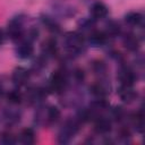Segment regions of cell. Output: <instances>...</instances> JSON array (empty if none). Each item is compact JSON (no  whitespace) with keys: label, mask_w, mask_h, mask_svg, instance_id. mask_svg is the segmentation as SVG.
Returning a JSON list of instances; mask_svg holds the SVG:
<instances>
[{"label":"cell","mask_w":145,"mask_h":145,"mask_svg":"<svg viewBox=\"0 0 145 145\" xmlns=\"http://www.w3.org/2000/svg\"><path fill=\"white\" fill-rule=\"evenodd\" d=\"M26 100L31 103V104H35L39 103L41 101H43L46 97V91L43 87H29L26 91Z\"/></svg>","instance_id":"52a82bcc"},{"label":"cell","mask_w":145,"mask_h":145,"mask_svg":"<svg viewBox=\"0 0 145 145\" xmlns=\"http://www.w3.org/2000/svg\"><path fill=\"white\" fill-rule=\"evenodd\" d=\"M130 121H131V125L135 127V129L137 131H139V133L143 131V129H144V114H143L142 110L131 114L130 116Z\"/></svg>","instance_id":"d6986e66"},{"label":"cell","mask_w":145,"mask_h":145,"mask_svg":"<svg viewBox=\"0 0 145 145\" xmlns=\"http://www.w3.org/2000/svg\"><path fill=\"white\" fill-rule=\"evenodd\" d=\"M25 34L24 31V24H23V19L20 17H14L7 26V35L9 36L10 40L15 41V42H19L23 40Z\"/></svg>","instance_id":"5b68a950"},{"label":"cell","mask_w":145,"mask_h":145,"mask_svg":"<svg viewBox=\"0 0 145 145\" xmlns=\"http://www.w3.org/2000/svg\"><path fill=\"white\" fill-rule=\"evenodd\" d=\"M122 43L125 45V48L128 50V51H131V52H135L138 50L139 48V40L138 37L133 34V33H128L126 34L123 37H122Z\"/></svg>","instance_id":"2e32d148"},{"label":"cell","mask_w":145,"mask_h":145,"mask_svg":"<svg viewBox=\"0 0 145 145\" xmlns=\"http://www.w3.org/2000/svg\"><path fill=\"white\" fill-rule=\"evenodd\" d=\"M108 37L110 36H117L119 33H120V26L117 22L114 20H109L106 23V28H105V32H104Z\"/></svg>","instance_id":"7402d4cb"},{"label":"cell","mask_w":145,"mask_h":145,"mask_svg":"<svg viewBox=\"0 0 145 145\" xmlns=\"http://www.w3.org/2000/svg\"><path fill=\"white\" fill-rule=\"evenodd\" d=\"M2 94H3V89H2V87L0 86V97L2 96Z\"/></svg>","instance_id":"f1b7e54d"},{"label":"cell","mask_w":145,"mask_h":145,"mask_svg":"<svg viewBox=\"0 0 145 145\" xmlns=\"http://www.w3.org/2000/svg\"><path fill=\"white\" fill-rule=\"evenodd\" d=\"M92 70L95 72V74H99V75H103L105 71H106V66L103 61L101 60H94L92 62Z\"/></svg>","instance_id":"d4e9b609"},{"label":"cell","mask_w":145,"mask_h":145,"mask_svg":"<svg viewBox=\"0 0 145 145\" xmlns=\"http://www.w3.org/2000/svg\"><path fill=\"white\" fill-rule=\"evenodd\" d=\"M41 20H42L43 25H44L51 33H59V32H60V26H59V24H58L52 17L42 16Z\"/></svg>","instance_id":"ffe728a7"},{"label":"cell","mask_w":145,"mask_h":145,"mask_svg":"<svg viewBox=\"0 0 145 145\" xmlns=\"http://www.w3.org/2000/svg\"><path fill=\"white\" fill-rule=\"evenodd\" d=\"M74 78H75L77 82H83L84 78H85L84 71H83L82 69H79V68L75 69V70H74Z\"/></svg>","instance_id":"4316f807"},{"label":"cell","mask_w":145,"mask_h":145,"mask_svg":"<svg viewBox=\"0 0 145 145\" xmlns=\"http://www.w3.org/2000/svg\"><path fill=\"white\" fill-rule=\"evenodd\" d=\"M120 85H128V86H133L137 79L136 72L128 66H120L118 69V75H117Z\"/></svg>","instance_id":"8992f818"},{"label":"cell","mask_w":145,"mask_h":145,"mask_svg":"<svg viewBox=\"0 0 145 145\" xmlns=\"http://www.w3.org/2000/svg\"><path fill=\"white\" fill-rule=\"evenodd\" d=\"M41 50H42V54H43L45 58L56 56L57 52H58V44H57V41H56L53 37H49V39L44 40V41L42 42Z\"/></svg>","instance_id":"5bb4252c"},{"label":"cell","mask_w":145,"mask_h":145,"mask_svg":"<svg viewBox=\"0 0 145 145\" xmlns=\"http://www.w3.org/2000/svg\"><path fill=\"white\" fill-rule=\"evenodd\" d=\"M0 143L5 144V145L15 144L16 143V138H15V136L10 131H3L0 135Z\"/></svg>","instance_id":"484cf974"},{"label":"cell","mask_w":145,"mask_h":145,"mask_svg":"<svg viewBox=\"0 0 145 145\" xmlns=\"http://www.w3.org/2000/svg\"><path fill=\"white\" fill-rule=\"evenodd\" d=\"M108 35L103 31H96L94 29L88 34V42L93 46H102L106 43Z\"/></svg>","instance_id":"9a60e30c"},{"label":"cell","mask_w":145,"mask_h":145,"mask_svg":"<svg viewBox=\"0 0 145 145\" xmlns=\"http://www.w3.org/2000/svg\"><path fill=\"white\" fill-rule=\"evenodd\" d=\"M19 142L24 145H31L35 142V133L32 128H24L19 134Z\"/></svg>","instance_id":"e0dca14e"},{"label":"cell","mask_w":145,"mask_h":145,"mask_svg":"<svg viewBox=\"0 0 145 145\" xmlns=\"http://www.w3.org/2000/svg\"><path fill=\"white\" fill-rule=\"evenodd\" d=\"M111 128H112V123H111V120L109 118L101 114L94 119V130L97 134L105 135V134L110 133Z\"/></svg>","instance_id":"8fae6325"},{"label":"cell","mask_w":145,"mask_h":145,"mask_svg":"<svg viewBox=\"0 0 145 145\" xmlns=\"http://www.w3.org/2000/svg\"><path fill=\"white\" fill-rule=\"evenodd\" d=\"M67 83H68V77L66 71L62 69H58L51 74L49 79V87L51 91L56 93H62L67 86Z\"/></svg>","instance_id":"277c9868"},{"label":"cell","mask_w":145,"mask_h":145,"mask_svg":"<svg viewBox=\"0 0 145 145\" xmlns=\"http://www.w3.org/2000/svg\"><path fill=\"white\" fill-rule=\"evenodd\" d=\"M29 79V70L24 67H16L11 74V80L16 86L25 85Z\"/></svg>","instance_id":"9c48e42d"},{"label":"cell","mask_w":145,"mask_h":145,"mask_svg":"<svg viewBox=\"0 0 145 145\" xmlns=\"http://www.w3.org/2000/svg\"><path fill=\"white\" fill-rule=\"evenodd\" d=\"M108 7L102 2V1H96L94 2L91 8H89V14L92 19L97 20V19H102L104 17H106L108 15Z\"/></svg>","instance_id":"7c38bea8"},{"label":"cell","mask_w":145,"mask_h":145,"mask_svg":"<svg viewBox=\"0 0 145 145\" xmlns=\"http://www.w3.org/2000/svg\"><path fill=\"white\" fill-rule=\"evenodd\" d=\"M143 15L138 11H130L126 14L125 22L130 26H139L143 24Z\"/></svg>","instance_id":"ac0fdd59"},{"label":"cell","mask_w":145,"mask_h":145,"mask_svg":"<svg viewBox=\"0 0 145 145\" xmlns=\"http://www.w3.org/2000/svg\"><path fill=\"white\" fill-rule=\"evenodd\" d=\"M3 119L8 123H16L20 120V112L14 109H6L3 111Z\"/></svg>","instance_id":"44dd1931"},{"label":"cell","mask_w":145,"mask_h":145,"mask_svg":"<svg viewBox=\"0 0 145 145\" xmlns=\"http://www.w3.org/2000/svg\"><path fill=\"white\" fill-rule=\"evenodd\" d=\"M60 110L56 105H48L39 108V110L35 112V121L41 126H49L51 123H54L60 118Z\"/></svg>","instance_id":"6da1fadb"},{"label":"cell","mask_w":145,"mask_h":145,"mask_svg":"<svg viewBox=\"0 0 145 145\" xmlns=\"http://www.w3.org/2000/svg\"><path fill=\"white\" fill-rule=\"evenodd\" d=\"M23 100V94L18 91V89H11L7 93V101L10 103V104H19Z\"/></svg>","instance_id":"603a6c76"},{"label":"cell","mask_w":145,"mask_h":145,"mask_svg":"<svg viewBox=\"0 0 145 145\" xmlns=\"http://www.w3.org/2000/svg\"><path fill=\"white\" fill-rule=\"evenodd\" d=\"M79 125H80V121L78 120V118L66 120V122L62 125V127L60 128V131L58 134V142L61 144L69 143L77 134V131L79 129Z\"/></svg>","instance_id":"3957f363"},{"label":"cell","mask_w":145,"mask_h":145,"mask_svg":"<svg viewBox=\"0 0 145 145\" xmlns=\"http://www.w3.org/2000/svg\"><path fill=\"white\" fill-rule=\"evenodd\" d=\"M89 91L96 99H104L110 92V87H108L104 80H97L89 86Z\"/></svg>","instance_id":"4fadbf2b"},{"label":"cell","mask_w":145,"mask_h":145,"mask_svg":"<svg viewBox=\"0 0 145 145\" xmlns=\"http://www.w3.org/2000/svg\"><path fill=\"white\" fill-rule=\"evenodd\" d=\"M118 95L120 97V100L125 103H131L137 99V91H135V88L133 86H128V85H120V87L118 88Z\"/></svg>","instance_id":"30bf717a"},{"label":"cell","mask_w":145,"mask_h":145,"mask_svg":"<svg viewBox=\"0 0 145 145\" xmlns=\"http://www.w3.org/2000/svg\"><path fill=\"white\" fill-rule=\"evenodd\" d=\"M3 42H5V33H3V31L0 28V45H2Z\"/></svg>","instance_id":"83f0119b"},{"label":"cell","mask_w":145,"mask_h":145,"mask_svg":"<svg viewBox=\"0 0 145 145\" xmlns=\"http://www.w3.org/2000/svg\"><path fill=\"white\" fill-rule=\"evenodd\" d=\"M65 50L69 54H78L84 48V36L79 32H68L63 37Z\"/></svg>","instance_id":"7a4b0ae2"},{"label":"cell","mask_w":145,"mask_h":145,"mask_svg":"<svg viewBox=\"0 0 145 145\" xmlns=\"http://www.w3.org/2000/svg\"><path fill=\"white\" fill-rule=\"evenodd\" d=\"M78 26L82 31H87L88 33L94 31V19L92 18H83L78 22Z\"/></svg>","instance_id":"cb8c5ba5"},{"label":"cell","mask_w":145,"mask_h":145,"mask_svg":"<svg viewBox=\"0 0 145 145\" xmlns=\"http://www.w3.org/2000/svg\"><path fill=\"white\" fill-rule=\"evenodd\" d=\"M15 52H16V56L18 58H20V59H28L34 53V46H33L32 42L23 40V41H19V43L17 44V46L15 49Z\"/></svg>","instance_id":"ba28073f"}]
</instances>
